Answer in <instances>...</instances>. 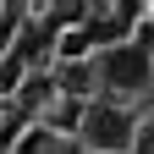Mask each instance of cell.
<instances>
[{
  "label": "cell",
  "mask_w": 154,
  "mask_h": 154,
  "mask_svg": "<svg viewBox=\"0 0 154 154\" xmlns=\"http://www.w3.org/2000/svg\"><path fill=\"white\" fill-rule=\"evenodd\" d=\"M94 72H99V83H105L110 94H143V88H154V55L138 44V38L99 50Z\"/></svg>",
  "instance_id": "7a4b0ae2"
},
{
  "label": "cell",
  "mask_w": 154,
  "mask_h": 154,
  "mask_svg": "<svg viewBox=\"0 0 154 154\" xmlns=\"http://www.w3.org/2000/svg\"><path fill=\"white\" fill-rule=\"evenodd\" d=\"M83 110H88V99H66V94H55L50 110H44V132H50V138H55V132H72V138H77Z\"/></svg>",
  "instance_id": "3957f363"
},
{
  "label": "cell",
  "mask_w": 154,
  "mask_h": 154,
  "mask_svg": "<svg viewBox=\"0 0 154 154\" xmlns=\"http://www.w3.org/2000/svg\"><path fill=\"white\" fill-rule=\"evenodd\" d=\"M132 138H138V116L127 105L88 99L83 127H77V149L83 154H132Z\"/></svg>",
  "instance_id": "6da1fadb"
},
{
  "label": "cell",
  "mask_w": 154,
  "mask_h": 154,
  "mask_svg": "<svg viewBox=\"0 0 154 154\" xmlns=\"http://www.w3.org/2000/svg\"><path fill=\"white\" fill-rule=\"evenodd\" d=\"M55 154H83V149H77V143H55Z\"/></svg>",
  "instance_id": "5b68a950"
},
{
  "label": "cell",
  "mask_w": 154,
  "mask_h": 154,
  "mask_svg": "<svg viewBox=\"0 0 154 154\" xmlns=\"http://www.w3.org/2000/svg\"><path fill=\"white\" fill-rule=\"evenodd\" d=\"M132 154H154V127H138V138H132Z\"/></svg>",
  "instance_id": "277c9868"
}]
</instances>
